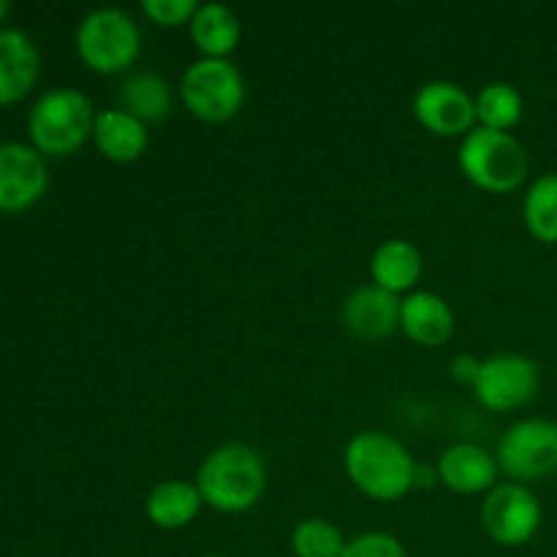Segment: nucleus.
<instances>
[{
  "instance_id": "bb28decb",
  "label": "nucleus",
  "mask_w": 557,
  "mask_h": 557,
  "mask_svg": "<svg viewBox=\"0 0 557 557\" xmlns=\"http://www.w3.org/2000/svg\"><path fill=\"white\" fill-rule=\"evenodd\" d=\"M435 482H441L438 468H430V466H422V462H417V471H413V487H433Z\"/></svg>"
},
{
  "instance_id": "6e6552de",
  "label": "nucleus",
  "mask_w": 557,
  "mask_h": 557,
  "mask_svg": "<svg viewBox=\"0 0 557 557\" xmlns=\"http://www.w3.org/2000/svg\"><path fill=\"white\" fill-rule=\"evenodd\" d=\"M542 386L539 364L525 354H495L482 359V370L473 384V397L490 411H517L536 397Z\"/></svg>"
},
{
  "instance_id": "a211bd4d",
  "label": "nucleus",
  "mask_w": 557,
  "mask_h": 557,
  "mask_svg": "<svg viewBox=\"0 0 557 557\" xmlns=\"http://www.w3.org/2000/svg\"><path fill=\"white\" fill-rule=\"evenodd\" d=\"M422 253L408 239H386L373 250L370 259V275H373L375 286L386 288L392 294L411 292L422 277Z\"/></svg>"
},
{
  "instance_id": "aec40b11",
  "label": "nucleus",
  "mask_w": 557,
  "mask_h": 557,
  "mask_svg": "<svg viewBox=\"0 0 557 557\" xmlns=\"http://www.w3.org/2000/svg\"><path fill=\"white\" fill-rule=\"evenodd\" d=\"M123 109L141 123H158L172 112V85L156 71H136L123 82Z\"/></svg>"
},
{
  "instance_id": "f8f14e48",
  "label": "nucleus",
  "mask_w": 557,
  "mask_h": 557,
  "mask_svg": "<svg viewBox=\"0 0 557 557\" xmlns=\"http://www.w3.org/2000/svg\"><path fill=\"white\" fill-rule=\"evenodd\" d=\"M400 302L397 294L364 283L354 288L341 308L343 326L359 341H386L400 330Z\"/></svg>"
},
{
  "instance_id": "2eb2a0df",
  "label": "nucleus",
  "mask_w": 557,
  "mask_h": 557,
  "mask_svg": "<svg viewBox=\"0 0 557 557\" xmlns=\"http://www.w3.org/2000/svg\"><path fill=\"white\" fill-rule=\"evenodd\" d=\"M36 41L20 27H0V103H11L25 96L38 79Z\"/></svg>"
},
{
  "instance_id": "393cba45",
  "label": "nucleus",
  "mask_w": 557,
  "mask_h": 557,
  "mask_svg": "<svg viewBox=\"0 0 557 557\" xmlns=\"http://www.w3.org/2000/svg\"><path fill=\"white\" fill-rule=\"evenodd\" d=\"M199 3L196 0H141V11L161 27L188 25Z\"/></svg>"
},
{
  "instance_id": "a878e982",
  "label": "nucleus",
  "mask_w": 557,
  "mask_h": 557,
  "mask_svg": "<svg viewBox=\"0 0 557 557\" xmlns=\"http://www.w3.org/2000/svg\"><path fill=\"white\" fill-rule=\"evenodd\" d=\"M479 370H482V359H476L473 354H457V357L449 362L451 379L460 381V384H466V386H471V389L479 379Z\"/></svg>"
},
{
  "instance_id": "20e7f679",
  "label": "nucleus",
  "mask_w": 557,
  "mask_h": 557,
  "mask_svg": "<svg viewBox=\"0 0 557 557\" xmlns=\"http://www.w3.org/2000/svg\"><path fill=\"white\" fill-rule=\"evenodd\" d=\"M462 174L490 194L517 190L528 177V152L511 131L473 125L457 150Z\"/></svg>"
},
{
  "instance_id": "ddd939ff",
  "label": "nucleus",
  "mask_w": 557,
  "mask_h": 557,
  "mask_svg": "<svg viewBox=\"0 0 557 557\" xmlns=\"http://www.w3.org/2000/svg\"><path fill=\"white\" fill-rule=\"evenodd\" d=\"M438 479L460 495L490 493L498 484V460L484 446L455 444L438 457Z\"/></svg>"
},
{
  "instance_id": "f3484780",
  "label": "nucleus",
  "mask_w": 557,
  "mask_h": 557,
  "mask_svg": "<svg viewBox=\"0 0 557 557\" xmlns=\"http://www.w3.org/2000/svg\"><path fill=\"white\" fill-rule=\"evenodd\" d=\"M201 500L196 482H185V479H166V482L156 484L145 500L147 520L161 531H180L188 528L190 522L199 517Z\"/></svg>"
},
{
  "instance_id": "b1692460",
  "label": "nucleus",
  "mask_w": 557,
  "mask_h": 557,
  "mask_svg": "<svg viewBox=\"0 0 557 557\" xmlns=\"http://www.w3.org/2000/svg\"><path fill=\"white\" fill-rule=\"evenodd\" d=\"M341 557H408V553L400 539L381 531H368L348 539Z\"/></svg>"
},
{
  "instance_id": "6ab92c4d",
  "label": "nucleus",
  "mask_w": 557,
  "mask_h": 557,
  "mask_svg": "<svg viewBox=\"0 0 557 557\" xmlns=\"http://www.w3.org/2000/svg\"><path fill=\"white\" fill-rule=\"evenodd\" d=\"M188 27L201 58H228L243 33L239 16L226 3H199Z\"/></svg>"
},
{
  "instance_id": "7ed1b4c3",
  "label": "nucleus",
  "mask_w": 557,
  "mask_h": 557,
  "mask_svg": "<svg viewBox=\"0 0 557 557\" xmlns=\"http://www.w3.org/2000/svg\"><path fill=\"white\" fill-rule=\"evenodd\" d=\"M92 101L76 87H52L33 103L27 114L33 147L41 156H71L92 136Z\"/></svg>"
},
{
  "instance_id": "cd10ccee",
  "label": "nucleus",
  "mask_w": 557,
  "mask_h": 557,
  "mask_svg": "<svg viewBox=\"0 0 557 557\" xmlns=\"http://www.w3.org/2000/svg\"><path fill=\"white\" fill-rule=\"evenodd\" d=\"M9 9H11V5L5 3V0H0V20H3V16L9 14Z\"/></svg>"
},
{
  "instance_id": "39448f33",
  "label": "nucleus",
  "mask_w": 557,
  "mask_h": 557,
  "mask_svg": "<svg viewBox=\"0 0 557 557\" xmlns=\"http://www.w3.org/2000/svg\"><path fill=\"white\" fill-rule=\"evenodd\" d=\"M76 52L98 74H120L141 52V30L128 11L98 5L76 25Z\"/></svg>"
},
{
  "instance_id": "412c9836",
  "label": "nucleus",
  "mask_w": 557,
  "mask_h": 557,
  "mask_svg": "<svg viewBox=\"0 0 557 557\" xmlns=\"http://www.w3.org/2000/svg\"><path fill=\"white\" fill-rule=\"evenodd\" d=\"M522 221L539 243L557 245V172L533 180L522 199Z\"/></svg>"
},
{
  "instance_id": "9d476101",
  "label": "nucleus",
  "mask_w": 557,
  "mask_h": 557,
  "mask_svg": "<svg viewBox=\"0 0 557 557\" xmlns=\"http://www.w3.org/2000/svg\"><path fill=\"white\" fill-rule=\"evenodd\" d=\"M413 114L430 134L466 136L476 125V98L457 82H424L413 96Z\"/></svg>"
},
{
  "instance_id": "c85d7f7f",
  "label": "nucleus",
  "mask_w": 557,
  "mask_h": 557,
  "mask_svg": "<svg viewBox=\"0 0 557 557\" xmlns=\"http://www.w3.org/2000/svg\"><path fill=\"white\" fill-rule=\"evenodd\" d=\"M205 557H226V555H205Z\"/></svg>"
},
{
  "instance_id": "9b49d317",
  "label": "nucleus",
  "mask_w": 557,
  "mask_h": 557,
  "mask_svg": "<svg viewBox=\"0 0 557 557\" xmlns=\"http://www.w3.org/2000/svg\"><path fill=\"white\" fill-rule=\"evenodd\" d=\"M47 161L33 145H0V210L16 212L36 205L47 190Z\"/></svg>"
},
{
  "instance_id": "4be33fe9",
  "label": "nucleus",
  "mask_w": 557,
  "mask_h": 557,
  "mask_svg": "<svg viewBox=\"0 0 557 557\" xmlns=\"http://www.w3.org/2000/svg\"><path fill=\"white\" fill-rule=\"evenodd\" d=\"M525 112V98L511 82H490L476 96V125L493 131L515 128Z\"/></svg>"
},
{
  "instance_id": "0eeeda50",
  "label": "nucleus",
  "mask_w": 557,
  "mask_h": 557,
  "mask_svg": "<svg viewBox=\"0 0 557 557\" xmlns=\"http://www.w3.org/2000/svg\"><path fill=\"white\" fill-rule=\"evenodd\" d=\"M498 468L515 482H542L557 473V422L553 419H522L511 424L495 449Z\"/></svg>"
},
{
  "instance_id": "f03ea898",
  "label": "nucleus",
  "mask_w": 557,
  "mask_h": 557,
  "mask_svg": "<svg viewBox=\"0 0 557 557\" xmlns=\"http://www.w3.org/2000/svg\"><path fill=\"white\" fill-rule=\"evenodd\" d=\"M348 479L373 500H397L413 490L417 460L384 430H362L346 444L343 455Z\"/></svg>"
},
{
  "instance_id": "dca6fc26",
  "label": "nucleus",
  "mask_w": 557,
  "mask_h": 557,
  "mask_svg": "<svg viewBox=\"0 0 557 557\" xmlns=\"http://www.w3.org/2000/svg\"><path fill=\"white\" fill-rule=\"evenodd\" d=\"M92 141H96L101 156L109 158V161L131 163L147 150L150 131H147V123L134 117L128 109H103V112L96 114Z\"/></svg>"
},
{
  "instance_id": "1a4fd4ad",
  "label": "nucleus",
  "mask_w": 557,
  "mask_h": 557,
  "mask_svg": "<svg viewBox=\"0 0 557 557\" xmlns=\"http://www.w3.org/2000/svg\"><path fill=\"white\" fill-rule=\"evenodd\" d=\"M482 525L493 542L522 547L542 528V504L525 484H495L482 504Z\"/></svg>"
},
{
  "instance_id": "f257e3e1",
  "label": "nucleus",
  "mask_w": 557,
  "mask_h": 557,
  "mask_svg": "<svg viewBox=\"0 0 557 557\" xmlns=\"http://www.w3.org/2000/svg\"><path fill=\"white\" fill-rule=\"evenodd\" d=\"M201 500L223 515L253 509L267 490L264 457L248 444L228 441L201 460L196 473Z\"/></svg>"
},
{
  "instance_id": "423d86ee",
  "label": "nucleus",
  "mask_w": 557,
  "mask_h": 557,
  "mask_svg": "<svg viewBox=\"0 0 557 557\" xmlns=\"http://www.w3.org/2000/svg\"><path fill=\"white\" fill-rule=\"evenodd\" d=\"M180 96L188 112L205 123H226L243 109L248 85L228 58H199L185 69Z\"/></svg>"
},
{
  "instance_id": "5701e85b",
  "label": "nucleus",
  "mask_w": 557,
  "mask_h": 557,
  "mask_svg": "<svg viewBox=\"0 0 557 557\" xmlns=\"http://www.w3.org/2000/svg\"><path fill=\"white\" fill-rule=\"evenodd\" d=\"M292 549L297 557H341L346 549V539L332 520L310 517L294 528Z\"/></svg>"
},
{
  "instance_id": "4468645a",
  "label": "nucleus",
  "mask_w": 557,
  "mask_h": 557,
  "mask_svg": "<svg viewBox=\"0 0 557 557\" xmlns=\"http://www.w3.org/2000/svg\"><path fill=\"white\" fill-rule=\"evenodd\" d=\"M455 310L441 294L411 292L400 302V330L419 346H444L455 335Z\"/></svg>"
}]
</instances>
